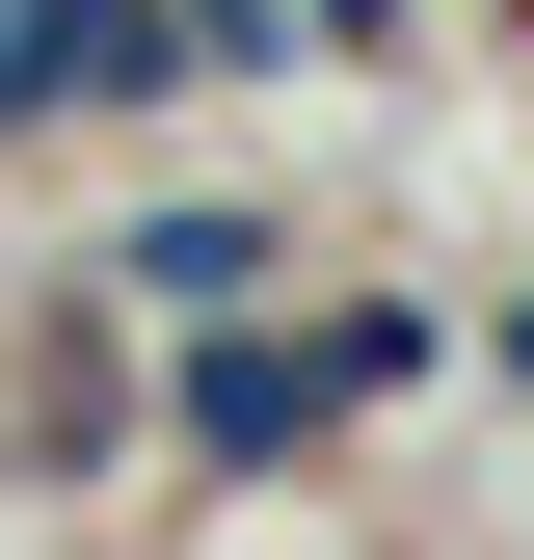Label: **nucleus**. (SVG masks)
Wrapping results in <instances>:
<instances>
[{"instance_id":"nucleus-6","label":"nucleus","mask_w":534,"mask_h":560,"mask_svg":"<svg viewBox=\"0 0 534 560\" xmlns=\"http://www.w3.org/2000/svg\"><path fill=\"white\" fill-rule=\"evenodd\" d=\"M0 133H27V107H0Z\"/></svg>"},{"instance_id":"nucleus-3","label":"nucleus","mask_w":534,"mask_h":560,"mask_svg":"<svg viewBox=\"0 0 534 560\" xmlns=\"http://www.w3.org/2000/svg\"><path fill=\"white\" fill-rule=\"evenodd\" d=\"M294 54H348L321 0H187V81H294Z\"/></svg>"},{"instance_id":"nucleus-4","label":"nucleus","mask_w":534,"mask_h":560,"mask_svg":"<svg viewBox=\"0 0 534 560\" xmlns=\"http://www.w3.org/2000/svg\"><path fill=\"white\" fill-rule=\"evenodd\" d=\"M321 27H348V54H374V27H400V0H321Z\"/></svg>"},{"instance_id":"nucleus-5","label":"nucleus","mask_w":534,"mask_h":560,"mask_svg":"<svg viewBox=\"0 0 534 560\" xmlns=\"http://www.w3.org/2000/svg\"><path fill=\"white\" fill-rule=\"evenodd\" d=\"M508 374H534V320H508Z\"/></svg>"},{"instance_id":"nucleus-2","label":"nucleus","mask_w":534,"mask_h":560,"mask_svg":"<svg viewBox=\"0 0 534 560\" xmlns=\"http://www.w3.org/2000/svg\"><path fill=\"white\" fill-rule=\"evenodd\" d=\"M134 294H161V320H241L267 294V214H134Z\"/></svg>"},{"instance_id":"nucleus-1","label":"nucleus","mask_w":534,"mask_h":560,"mask_svg":"<svg viewBox=\"0 0 534 560\" xmlns=\"http://www.w3.org/2000/svg\"><path fill=\"white\" fill-rule=\"evenodd\" d=\"M321 428H348V347H267V320H214V347H187V454H214V480L321 454Z\"/></svg>"}]
</instances>
